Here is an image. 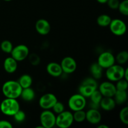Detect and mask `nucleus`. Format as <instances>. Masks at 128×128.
Wrapping results in <instances>:
<instances>
[{
  "label": "nucleus",
  "mask_w": 128,
  "mask_h": 128,
  "mask_svg": "<svg viewBox=\"0 0 128 128\" xmlns=\"http://www.w3.org/2000/svg\"><path fill=\"white\" fill-rule=\"evenodd\" d=\"M22 90L19 82L13 80L6 81L2 86V94L7 98L18 99L20 97Z\"/></svg>",
  "instance_id": "f257e3e1"
},
{
  "label": "nucleus",
  "mask_w": 128,
  "mask_h": 128,
  "mask_svg": "<svg viewBox=\"0 0 128 128\" xmlns=\"http://www.w3.org/2000/svg\"><path fill=\"white\" fill-rule=\"evenodd\" d=\"M20 110V105L17 99L6 98L0 104V111L5 116H12Z\"/></svg>",
  "instance_id": "f03ea898"
},
{
  "label": "nucleus",
  "mask_w": 128,
  "mask_h": 128,
  "mask_svg": "<svg viewBox=\"0 0 128 128\" xmlns=\"http://www.w3.org/2000/svg\"><path fill=\"white\" fill-rule=\"evenodd\" d=\"M98 88L97 80L91 76L86 78L81 82V84L79 86V93L85 97L86 98H90L91 94Z\"/></svg>",
  "instance_id": "7ed1b4c3"
},
{
  "label": "nucleus",
  "mask_w": 128,
  "mask_h": 128,
  "mask_svg": "<svg viewBox=\"0 0 128 128\" xmlns=\"http://www.w3.org/2000/svg\"><path fill=\"white\" fill-rule=\"evenodd\" d=\"M125 68L122 65L113 64L106 69V76L108 81L111 82H116L124 78Z\"/></svg>",
  "instance_id": "20e7f679"
},
{
  "label": "nucleus",
  "mask_w": 128,
  "mask_h": 128,
  "mask_svg": "<svg viewBox=\"0 0 128 128\" xmlns=\"http://www.w3.org/2000/svg\"><path fill=\"white\" fill-rule=\"evenodd\" d=\"M73 122V115L71 111L64 110L56 118V126L60 128H68L72 126Z\"/></svg>",
  "instance_id": "39448f33"
},
{
  "label": "nucleus",
  "mask_w": 128,
  "mask_h": 128,
  "mask_svg": "<svg viewBox=\"0 0 128 128\" xmlns=\"http://www.w3.org/2000/svg\"><path fill=\"white\" fill-rule=\"evenodd\" d=\"M86 98L80 93L72 95L68 100V106L72 111L82 110L86 106Z\"/></svg>",
  "instance_id": "423d86ee"
},
{
  "label": "nucleus",
  "mask_w": 128,
  "mask_h": 128,
  "mask_svg": "<svg viewBox=\"0 0 128 128\" xmlns=\"http://www.w3.org/2000/svg\"><path fill=\"white\" fill-rule=\"evenodd\" d=\"M56 115L50 110H44L40 114L41 126L43 128H52L56 126Z\"/></svg>",
  "instance_id": "0eeeda50"
},
{
  "label": "nucleus",
  "mask_w": 128,
  "mask_h": 128,
  "mask_svg": "<svg viewBox=\"0 0 128 128\" xmlns=\"http://www.w3.org/2000/svg\"><path fill=\"white\" fill-rule=\"evenodd\" d=\"M109 28L111 32L114 35L121 36L125 34L127 31V26L123 20L121 19L115 18L111 20Z\"/></svg>",
  "instance_id": "6e6552de"
},
{
  "label": "nucleus",
  "mask_w": 128,
  "mask_h": 128,
  "mask_svg": "<svg viewBox=\"0 0 128 128\" xmlns=\"http://www.w3.org/2000/svg\"><path fill=\"white\" fill-rule=\"evenodd\" d=\"M10 54L11 57L18 62H20L28 58L30 54V50L26 45L19 44L13 47Z\"/></svg>",
  "instance_id": "1a4fd4ad"
},
{
  "label": "nucleus",
  "mask_w": 128,
  "mask_h": 128,
  "mask_svg": "<svg viewBox=\"0 0 128 128\" xmlns=\"http://www.w3.org/2000/svg\"><path fill=\"white\" fill-rule=\"evenodd\" d=\"M97 62L103 69H107L116 64L115 56L110 51H104L99 55Z\"/></svg>",
  "instance_id": "9d476101"
},
{
  "label": "nucleus",
  "mask_w": 128,
  "mask_h": 128,
  "mask_svg": "<svg viewBox=\"0 0 128 128\" xmlns=\"http://www.w3.org/2000/svg\"><path fill=\"white\" fill-rule=\"evenodd\" d=\"M58 100L57 97L54 94L48 92L45 93L40 97L39 105L42 110H51Z\"/></svg>",
  "instance_id": "9b49d317"
},
{
  "label": "nucleus",
  "mask_w": 128,
  "mask_h": 128,
  "mask_svg": "<svg viewBox=\"0 0 128 128\" xmlns=\"http://www.w3.org/2000/svg\"><path fill=\"white\" fill-rule=\"evenodd\" d=\"M60 65L62 72L66 74H72L77 69V62L76 60L71 56L64 57L61 61Z\"/></svg>",
  "instance_id": "f8f14e48"
},
{
  "label": "nucleus",
  "mask_w": 128,
  "mask_h": 128,
  "mask_svg": "<svg viewBox=\"0 0 128 128\" xmlns=\"http://www.w3.org/2000/svg\"><path fill=\"white\" fill-rule=\"evenodd\" d=\"M98 90L103 97H113L116 91V88L113 82L108 81L101 82Z\"/></svg>",
  "instance_id": "ddd939ff"
},
{
  "label": "nucleus",
  "mask_w": 128,
  "mask_h": 128,
  "mask_svg": "<svg viewBox=\"0 0 128 128\" xmlns=\"http://www.w3.org/2000/svg\"><path fill=\"white\" fill-rule=\"evenodd\" d=\"M102 116L98 109L90 108L86 112V120L91 124H98L101 122Z\"/></svg>",
  "instance_id": "4468645a"
},
{
  "label": "nucleus",
  "mask_w": 128,
  "mask_h": 128,
  "mask_svg": "<svg viewBox=\"0 0 128 128\" xmlns=\"http://www.w3.org/2000/svg\"><path fill=\"white\" fill-rule=\"evenodd\" d=\"M35 29L39 34L46 36L51 31V24L48 20L41 18L36 22Z\"/></svg>",
  "instance_id": "2eb2a0df"
},
{
  "label": "nucleus",
  "mask_w": 128,
  "mask_h": 128,
  "mask_svg": "<svg viewBox=\"0 0 128 128\" xmlns=\"http://www.w3.org/2000/svg\"><path fill=\"white\" fill-rule=\"evenodd\" d=\"M46 71L50 76L58 78L63 73L60 64L56 62H50L46 66Z\"/></svg>",
  "instance_id": "dca6fc26"
},
{
  "label": "nucleus",
  "mask_w": 128,
  "mask_h": 128,
  "mask_svg": "<svg viewBox=\"0 0 128 128\" xmlns=\"http://www.w3.org/2000/svg\"><path fill=\"white\" fill-rule=\"evenodd\" d=\"M18 61L11 56L6 58L3 62V68L4 71L9 74H12L16 72L18 69Z\"/></svg>",
  "instance_id": "f3484780"
},
{
  "label": "nucleus",
  "mask_w": 128,
  "mask_h": 128,
  "mask_svg": "<svg viewBox=\"0 0 128 128\" xmlns=\"http://www.w3.org/2000/svg\"><path fill=\"white\" fill-rule=\"evenodd\" d=\"M116 106V102L112 97H102L100 103V107L106 111H112Z\"/></svg>",
  "instance_id": "a211bd4d"
},
{
  "label": "nucleus",
  "mask_w": 128,
  "mask_h": 128,
  "mask_svg": "<svg viewBox=\"0 0 128 128\" xmlns=\"http://www.w3.org/2000/svg\"><path fill=\"white\" fill-rule=\"evenodd\" d=\"M103 70L104 69L97 62L92 63L90 68V71L91 76L96 80H100L102 78Z\"/></svg>",
  "instance_id": "6ab92c4d"
},
{
  "label": "nucleus",
  "mask_w": 128,
  "mask_h": 128,
  "mask_svg": "<svg viewBox=\"0 0 128 128\" xmlns=\"http://www.w3.org/2000/svg\"><path fill=\"white\" fill-rule=\"evenodd\" d=\"M116 102V104L122 105L126 103L128 101V92L127 91H120L116 90L114 95L112 97Z\"/></svg>",
  "instance_id": "aec40b11"
},
{
  "label": "nucleus",
  "mask_w": 128,
  "mask_h": 128,
  "mask_svg": "<svg viewBox=\"0 0 128 128\" xmlns=\"http://www.w3.org/2000/svg\"><path fill=\"white\" fill-rule=\"evenodd\" d=\"M35 96L36 94L34 90L31 87H29L26 88H22L20 97L24 101L30 102L34 99Z\"/></svg>",
  "instance_id": "412c9836"
},
{
  "label": "nucleus",
  "mask_w": 128,
  "mask_h": 128,
  "mask_svg": "<svg viewBox=\"0 0 128 128\" xmlns=\"http://www.w3.org/2000/svg\"><path fill=\"white\" fill-rule=\"evenodd\" d=\"M18 82H19L22 88H26L31 86L32 84V78L30 75L24 74L20 76Z\"/></svg>",
  "instance_id": "4be33fe9"
},
{
  "label": "nucleus",
  "mask_w": 128,
  "mask_h": 128,
  "mask_svg": "<svg viewBox=\"0 0 128 128\" xmlns=\"http://www.w3.org/2000/svg\"><path fill=\"white\" fill-rule=\"evenodd\" d=\"M111 20H112V19H111V16H109L108 14H100L97 18V19H96V22L101 27L105 28L109 26Z\"/></svg>",
  "instance_id": "5701e85b"
},
{
  "label": "nucleus",
  "mask_w": 128,
  "mask_h": 128,
  "mask_svg": "<svg viewBox=\"0 0 128 128\" xmlns=\"http://www.w3.org/2000/svg\"><path fill=\"white\" fill-rule=\"evenodd\" d=\"M115 60L118 64L123 65L127 63L128 61V52L124 50L120 51L115 56Z\"/></svg>",
  "instance_id": "b1692460"
},
{
  "label": "nucleus",
  "mask_w": 128,
  "mask_h": 128,
  "mask_svg": "<svg viewBox=\"0 0 128 128\" xmlns=\"http://www.w3.org/2000/svg\"><path fill=\"white\" fill-rule=\"evenodd\" d=\"M13 47L12 43L9 40H4L1 42V44H0V48L1 51L7 54L11 53Z\"/></svg>",
  "instance_id": "393cba45"
},
{
  "label": "nucleus",
  "mask_w": 128,
  "mask_h": 128,
  "mask_svg": "<svg viewBox=\"0 0 128 128\" xmlns=\"http://www.w3.org/2000/svg\"><path fill=\"white\" fill-rule=\"evenodd\" d=\"M72 115L74 121L77 122H82L86 120V112L84 111V110L74 111Z\"/></svg>",
  "instance_id": "a878e982"
},
{
  "label": "nucleus",
  "mask_w": 128,
  "mask_h": 128,
  "mask_svg": "<svg viewBox=\"0 0 128 128\" xmlns=\"http://www.w3.org/2000/svg\"><path fill=\"white\" fill-rule=\"evenodd\" d=\"M102 97H103L102 95L101 94V93L100 92V91L97 89V90H95V91L91 94L90 98V100H91V102L100 106V101L102 100Z\"/></svg>",
  "instance_id": "bb28decb"
},
{
  "label": "nucleus",
  "mask_w": 128,
  "mask_h": 128,
  "mask_svg": "<svg viewBox=\"0 0 128 128\" xmlns=\"http://www.w3.org/2000/svg\"><path fill=\"white\" fill-rule=\"evenodd\" d=\"M119 117L121 122L125 125L128 124V107L124 106L120 111Z\"/></svg>",
  "instance_id": "cd10ccee"
},
{
  "label": "nucleus",
  "mask_w": 128,
  "mask_h": 128,
  "mask_svg": "<svg viewBox=\"0 0 128 128\" xmlns=\"http://www.w3.org/2000/svg\"><path fill=\"white\" fill-rule=\"evenodd\" d=\"M115 84L116 90H120V91H127L128 88V81L125 79L122 78L121 80L116 81Z\"/></svg>",
  "instance_id": "c85d7f7f"
},
{
  "label": "nucleus",
  "mask_w": 128,
  "mask_h": 128,
  "mask_svg": "<svg viewBox=\"0 0 128 128\" xmlns=\"http://www.w3.org/2000/svg\"><path fill=\"white\" fill-rule=\"evenodd\" d=\"M118 10L123 16H128V0H123L120 2Z\"/></svg>",
  "instance_id": "c756f323"
},
{
  "label": "nucleus",
  "mask_w": 128,
  "mask_h": 128,
  "mask_svg": "<svg viewBox=\"0 0 128 128\" xmlns=\"http://www.w3.org/2000/svg\"><path fill=\"white\" fill-rule=\"evenodd\" d=\"M28 58L29 62L32 66H38L41 62V58L40 56L36 53L30 54Z\"/></svg>",
  "instance_id": "7c9ffc66"
},
{
  "label": "nucleus",
  "mask_w": 128,
  "mask_h": 128,
  "mask_svg": "<svg viewBox=\"0 0 128 128\" xmlns=\"http://www.w3.org/2000/svg\"><path fill=\"white\" fill-rule=\"evenodd\" d=\"M52 110L54 113L58 114L61 113V112H62V111H64L65 110L64 105V104L62 102L58 101L54 104L53 107L52 108Z\"/></svg>",
  "instance_id": "2f4dec72"
},
{
  "label": "nucleus",
  "mask_w": 128,
  "mask_h": 128,
  "mask_svg": "<svg viewBox=\"0 0 128 128\" xmlns=\"http://www.w3.org/2000/svg\"><path fill=\"white\" fill-rule=\"evenodd\" d=\"M15 121L18 122H22L26 119V114L22 110H20L12 116Z\"/></svg>",
  "instance_id": "473e14b6"
},
{
  "label": "nucleus",
  "mask_w": 128,
  "mask_h": 128,
  "mask_svg": "<svg viewBox=\"0 0 128 128\" xmlns=\"http://www.w3.org/2000/svg\"><path fill=\"white\" fill-rule=\"evenodd\" d=\"M120 2V0H108L106 4L111 10H118V8Z\"/></svg>",
  "instance_id": "72a5a7b5"
},
{
  "label": "nucleus",
  "mask_w": 128,
  "mask_h": 128,
  "mask_svg": "<svg viewBox=\"0 0 128 128\" xmlns=\"http://www.w3.org/2000/svg\"><path fill=\"white\" fill-rule=\"evenodd\" d=\"M12 125L10 121L6 120L0 121V128H12Z\"/></svg>",
  "instance_id": "f704fd0d"
},
{
  "label": "nucleus",
  "mask_w": 128,
  "mask_h": 128,
  "mask_svg": "<svg viewBox=\"0 0 128 128\" xmlns=\"http://www.w3.org/2000/svg\"><path fill=\"white\" fill-rule=\"evenodd\" d=\"M124 79L125 80H128V68H125V71H124Z\"/></svg>",
  "instance_id": "c9c22d12"
},
{
  "label": "nucleus",
  "mask_w": 128,
  "mask_h": 128,
  "mask_svg": "<svg viewBox=\"0 0 128 128\" xmlns=\"http://www.w3.org/2000/svg\"><path fill=\"white\" fill-rule=\"evenodd\" d=\"M98 128H110V127L106 124H101L98 126Z\"/></svg>",
  "instance_id": "e433bc0d"
},
{
  "label": "nucleus",
  "mask_w": 128,
  "mask_h": 128,
  "mask_svg": "<svg viewBox=\"0 0 128 128\" xmlns=\"http://www.w3.org/2000/svg\"><path fill=\"white\" fill-rule=\"evenodd\" d=\"M100 4H106L108 0H96Z\"/></svg>",
  "instance_id": "4c0bfd02"
},
{
  "label": "nucleus",
  "mask_w": 128,
  "mask_h": 128,
  "mask_svg": "<svg viewBox=\"0 0 128 128\" xmlns=\"http://www.w3.org/2000/svg\"><path fill=\"white\" fill-rule=\"evenodd\" d=\"M4 1H7V2H9V1H12V0H4Z\"/></svg>",
  "instance_id": "58836bf2"
}]
</instances>
